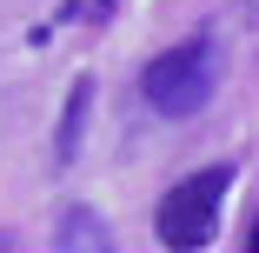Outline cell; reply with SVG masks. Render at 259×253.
Here are the masks:
<instances>
[{
  "label": "cell",
  "instance_id": "cell-1",
  "mask_svg": "<svg viewBox=\"0 0 259 253\" xmlns=\"http://www.w3.org/2000/svg\"><path fill=\"white\" fill-rule=\"evenodd\" d=\"M220 74H226V54L213 33H186L173 47H160L146 67H140V100L166 120H193L206 100L220 93Z\"/></svg>",
  "mask_w": 259,
  "mask_h": 253
},
{
  "label": "cell",
  "instance_id": "cell-2",
  "mask_svg": "<svg viewBox=\"0 0 259 253\" xmlns=\"http://www.w3.org/2000/svg\"><path fill=\"white\" fill-rule=\"evenodd\" d=\"M226 193H233V167H226V160L186 173V180L160 200V213H153L160 246H173V253H199V246H213L220 213H226Z\"/></svg>",
  "mask_w": 259,
  "mask_h": 253
},
{
  "label": "cell",
  "instance_id": "cell-3",
  "mask_svg": "<svg viewBox=\"0 0 259 253\" xmlns=\"http://www.w3.org/2000/svg\"><path fill=\"white\" fill-rule=\"evenodd\" d=\"M87 107H93V80L80 74V80L67 87V107H60V127H54V167H73L80 133H87Z\"/></svg>",
  "mask_w": 259,
  "mask_h": 253
},
{
  "label": "cell",
  "instance_id": "cell-4",
  "mask_svg": "<svg viewBox=\"0 0 259 253\" xmlns=\"http://www.w3.org/2000/svg\"><path fill=\"white\" fill-rule=\"evenodd\" d=\"M60 246H67V253H73V246H93V253H107V246H113V233L100 227L87 207H73V213L60 220Z\"/></svg>",
  "mask_w": 259,
  "mask_h": 253
}]
</instances>
